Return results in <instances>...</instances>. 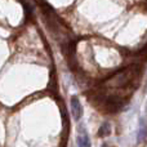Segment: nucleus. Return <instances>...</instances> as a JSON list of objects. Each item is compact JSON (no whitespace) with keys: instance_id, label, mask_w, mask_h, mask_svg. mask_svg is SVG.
<instances>
[{"instance_id":"f257e3e1","label":"nucleus","mask_w":147,"mask_h":147,"mask_svg":"<svg viewBox=\"0 0 147 147\" xmlns=\"http://www.w3.org/2000/svg\"><path fill=\"white\" fill-rule=\"evenodd\" d=\"M71 112H72V116L75 120H80L81 116H83V106H81V102L78 97L74 96L71 98Z\"/></svg>"},{"instance_id":"7ed1b4c3","label":"nucleus","mask_w":147,"mask_h":147,"mask_svg":"<svg viewBox=\"0 0 147 147\" xmlns=\"http://www.w3.org/2000/svg\"><path fill=\"white\" fill-rule=\"evenodd\" d=\"M111 133V127H110L109 123H105L101 128H99V132H98V136L99 137H106Z\"/></svg>"},{"instance_id":"f03ea898","label":"nucleus","mask_w":147,"mask_h":147,"mask_svg":"<svg viewBox=\"0 0 147 147\" xmlns=\"http://www.w3.org/2000/svg\"><path fill=\"white\" fill-rule=\"evenodd\" d=\"M78 145L79 147H90V141H89L88 136L85 133H83L81 136L78 137Z\"/></svg>"}]
</instances>
